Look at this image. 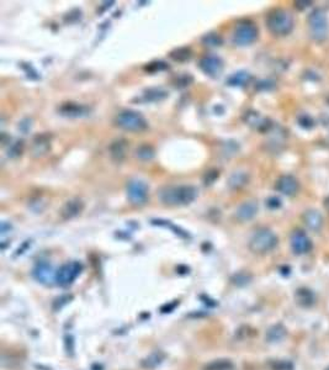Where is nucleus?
Here are the masks:
<instances>
[{"instance_id": "nucleus-1", "label": "nucleus", "mask_w": 329, "mask_h": 370, "mask_svg": "<svg viewBox=\"0 0 329 370\" xmlns=\"http://www.w3.org/2000/svg\"><path fill=\"white\" fill-rule=\"evenodd\" d=\"M197 192L192 185H169L159 191V199L168 206H184L196 199Z\"/></svg>"}, {"instance_id": "nucleus-2", "label": "nucleus", "mask_w": 329, "mask_h": 370, "mask_svg": "<svg viewBox=\"0 0 329 370\" xmlns=\"http://www.w3.org/2000/svg\"><path fill=\"white\" fill-rule=\"evenodd\" d=\"M266 26L273 35H289L294 28V19L291 14L284 9H275L269 12L266 17Z\"/></svg>"}, {"instance_id": "nucleus-3", "label": "nucleus", "mask_w": 329, "mask_h": 370, "mask_svg": "<svg viewBox=\"0 0 329 370\" xmlns=\"http://www.w3.org/2000/svg\"><path fill=\"white\" fill-rule=\"evenodd\" d=\"M115 124L120 129L129 132H142L148 129V121L138 111L124 110L115 117Z\"/></svg>"}, {"instance_id": "nucleus-4", "label": "nucleus", "mask_w": 329, "mask_h": 370, "mask_svg": "<svg viewBox=\"0 0 329 370\" xmlns=\"http://www.w3.org/2000/svg\"><path fill=\"white\" fill-rule=\"evenodd\" d=\"M278 236L269 228H260L249 241V249L255 254H265L273 251L278 244Z\"/></svg>"}, {"instance_id": "nucleus-5", "label": "nucleus", "mask_w": 329, "mask_h": 370, "mask_svg": "<svg viewBox=\"0 0 329 370\" xmlns=\"http://www.w3.org/2000/svg\"><path fill=\"white\" fill-rule=\"evenodd\" d=\"M311 36L316 41H325L328 36L327 15L322 9H315L308 16Z\"/></svg>"}, {"instance_id": "nucleus-6", "label": "nucleus", "mask_w": 329, "mask_h": 370, "mask_svg": "<svg viewBox=\"0 0 329 370\" xmlns=\"http://www.w3.org/2000/svg\"><path fill=\"white\" fill-rule=\"evenodd\" d=\"M259 35L258 27L253 22L244 21L236 26L232 35V41L236 46H249L255 42Z\"/></svg>"}, {"instance_id": "nucleus-7", "label": "nucleus", "mask_w": 329, "mask_h": 370, "mask_svg": "<svg viewBox=\"0 0 329 370\" xmlns=\"http://www.w3.org/2000/svg\"><path fill=\"white\" fill-rule=\"evenodd\" d=\"M83 272V264L78 260H72L68 262L66 264L62 265L58 270H57V278L56 283L62 288H67V286L72 285L77 278L82 274Z\"/></svg>"}, {"instance_id": "nucleus-8", "label": "nucleus", "mask_w": 329, "mask_h": 370, "mask_svg": "<svg viewBox=\"0 0 329 370\" xmlns=\"http://www.w3.org/2000/svg\"><path fill=\"white\" fill-rule=\"evenodd\" d=\"M127 197L133 206H142L147 202L150 195V187L142 181L133 179L130 181L126 187Z\"/></svg>"}, {"instance_id": "nucleus-9", "label": "nucleus", "mask_w": 329, "mask_h": 370, "mask_svg": "<svg viewBox=\"0 0 329 370\" xmlns=\"http://www.w3.org/2000/svg\"><path fill=\"white\" fill-rule=\"evenodd\" d=\"M32 277L43 284V285H52L56 283L57 272L54 270L53 265L47 262H38L32 269Z\"/></svg>"}, {"instance_id": "nucleus-10", "label": "nucleus", "mask_w": 329, "mask_h": 370, "mask_svg": "<svg viewBox=\"0 0 329 370\" xmlns=\"http://www.w3.org/2000/svg\"><path fill=\"white\" fill-rule=\"evenodd\" d=\"M198 66H200L201 70L205 74H207L208 77L217 78L221 75L222 70H223V61H222L221 57L215 56V54H208V56L202 57L200 59Z\"/></svg>"}, {"instance_id": "nucleus-11", "label": "nucleus", "mask_w": 329, "mask_h": 370, "mask_svg": "<svg viewBox=\"0 0 329 370\" xmlns=\"http://www.w3.org/2000/svg\"><path fill=\"white\" fill-rule=\"evenodd\" d=\"M84 201L79 197H73V199L67 200L63 204V206L59 210V215L63 220H72V218L77 217L80 213L84 211Z\"/></svg>"}, {"instance_id": "nucleus-12", "label": "nucleus", "mask_w": 329, "mask_h": 370, "mask_svg": "<svg viewBox=\"0 0 329 370\" xmlns=\"http://www.w3.org/2000/svg\"><path fill=\"white\" fill-rule=\"evenodd\" d=\"M91 109L88 105L78 103H64L58 108L59 115L72 117V119H77V117H85L90 115Z\"/></svg>"}, {"instance_id": "nucleus-13", "label": "nucleus", "mask_w": 329, "mask_h": 370, "mask_svg": "<svg viewBox=\"0 0 329 370\" xmlns=\"http://www.w3.org/2000/svg\"><path fill=\"white\" fill-rule=\"evenodd\" d=\"M290 243L295 254H305L312 248V242L304 231H295L291 234Z\"/></svg>"}, {"instance_id": "nucleus-14", "label": "nucleus", "mask_w": 329, "mask_h": 370, "mask_svg": "<svg viewBox=\"0 0 329 370\" xmlns=\"http://www.w3.org/2000/svg\"><path fill=\"white\" fill-rule=\"evenodd\" d=\"M275 189L279 192H281L283 195L286 196H292L297 192L299 190V182L295 177L292 176H281L280 178L276 181Z\"/></svg>"}, {"instance_id": "nucleus-15", "label": "nucleus", "mask_w": 329, "mask_h": 370, "mask_svg": "<svg viewBox=\"0 0 329 370\" xmlns=\"http://www.w3.org/2000/svg\"><path fill=\"white\" fill-rule=\"evenodd\" d=\"M258 213V204L255 201H245L237 207L234 212V217L239 222H247L253 220Z\"/></svg>"}, {"instance_id": "nucleus-16", "label": "nucleus", "mask_w": 329, "mask_h": 370, "mask_svg": "<svg viewBox=\"0 0 329 370\" xmlns=\"http://www.w3.org/2000/svg\"><path fill=\"white\" fill-rule=\"evenodd\" d=\"M244 121L247 122V125H249L253 129L258 130V131H268L270 129V121L265 117L260 115L257 111H248L244 115Z\"/></svg>"}, {"instance_id": "nucleus-17", "label": "nucleus", "mask_w": 329, "mask_h": 370, "mask_svg": "<svg viewBox=\"0 0 329 370\" xmlns=\"http://www.w3.org/2000/svg\"><path fill=\"white\" fill-rule=\"evenodd\" d=\"M109 151L112 161L116 163H121L122 161L126 158L127 151H129V142L124 139L115 140L114 142H111V145H110Z\"/></svg>"}, {"instance_id": "nucleus-18", "label": "nucleus", "mask_w": 329, "mask_h": 370, "mask_svg": "<svg viewBox=\"0 0 329 370\" xmlns=\"http://www.w3.org/2000/svg\"><path fill=\"white\" fill-rule=\"evenodd\" d=\"M32 143V155L35 157H42L51 150V136L46 134L38 135Z\"/></svg>"}, {"instance_id": "nucleus-19", "label": "nucleus", "mask_w": 329, "mask_h": 370, "mask_svg": "<svg viewBox=\"0 0 329 370\" xmlns=\"http://www.w3.org/2000/svg\"><path fill=\"white\" fill-rule=\"evenodd\" d=\"M304 222L305 225L310 228L311 231L318 232L322 228L323 226V217L321 215L320 211L317 210H307L306 212L304 213Z\"/></svg>"}, {"instance_id": "nucleus-20", "label": "nucleus", "mask_w": 329, "mask_h": 370, "mask_svg": "<svg viewBox=\"0 0 329 370\" xmlns=\"http://www.w3.org/2000/svg\"><path fill=\"white\" fill-rule=\"evenodd\" d=\"M164 358H165V356H164L163 352L156 351V352H153V353H151L148 357H146L145 359H142V362H141V367H142L143 369H147V370L156 369L157 367H159L162 363H163Z\"/></svg>"}, {"instance_id": "nucleus-21", "label": "nucleus", "mask_w": 329, "mask_h": 370, "mask_svg": "<svg viewBox=\"0 0 329 370\" xmlns=\"http://www.w3.org/2000/svg\"><path fill=\"white\" fill-rule=\"evenodd\" d=\"M248 181H249V176H248L247 172L242 171L234 172V173H232V176L229 177L228 186L231 187L232 190H238L244 186V185H247Z\"/></svg>"}, {"instance_id": "nucleus-22", "label": "nucleus", "mask_w": 329, "mask_h": 370, "mask_svg": "<svg viewBox=\"0 0 329 370\" xmlns=\"http://www.w3.org/2000/svg\"><path fill=\"white\" fill-rule=\"evenodd\" d=\"M286 337V328L283 325H274L266 332V341L270 343L281 342Z\"/></svg>"}, {"instance_id": "nucleus-23", "label": "nucleus", "mask_w": 329, "mask_h": 370, "mask_svg": "<svg viewBox=\"0 0 329 370\" xmlns=\"http://www.w3.org/2000/svg\"><path fill=\"white\" fill-rule=\"evenodd\" d=\"M295 298H296L297 304H299L300 306H304V307L312 306L313 302H315V294H313L312 291L307 288L299 289V290L296 291Z\"/></svg>"}, {"instance_id": "nucleus-24", "label": "nucleus", "mask_w": 329, "mask_h": 370, "mask_svg": "<svg viewBox=\"0 0 329 370\" xmlns=\"http://www.w3.org/2000/svg\"><path fill=\"white\" fill-rule=\"evenodd\" d=\"M250 80V74L245 70H239V72L233 73L231 77L227 79V84L231 87H243Z\"/></svg>"}, {"instance_id": "nucleus-25", "label": "nucleus", "mask_w": 329, "mask_h": 370, "mask_svg": "<svg viewBox=\"0 0 329 370\" xmlns=\"http://www.w3.org/2000/svg\"><path fill=\"white\" fill-rule=\"evenodd\" d=\"M234 366L232 361L226 358L221 359H213L210 363L206 364L202 370H233Z\"/></svg>"}, {"instance_id": "nucleus-26", "label": "nucleus", "mask_w": 329, "mask_h": 370, "mask_svg": "<svg viewBox=\"0 0 329 370\" xmlns=\"http://www.w3.org/2000/svg\"><path fill=\"white\" fill-rule=\"evenodd\" d=\"M135 156L141 161H151L156 156V150L148 143H145V145H141L140 147H137Z\"/></svg>"}, {"instance_id": "nucleus-27", "label": "nucleus", "mask_w": 329, "mask_h": 370, "mask_svg": "<svg viewBox=\"0 0 329 370\" xmlns=\"http://www.w3.org/2000/svg\"><path fill=\"white\" fill-rule=\"evenodd\" d=\"M168 96V93L162 88H152V89L146 90L143 94V100L145 101H161Z\"/></svg>"}, {"instance_id": "nucleus-28", "label": "nucleus", "mask_w": 329, "mask_h": 370, "mask_svg": "<svg viewBox=\"0 0 329 370\" xmlns=\"http://www.w3.org/2000/svg\"><path fill=\"white\" fill-rule=\"evenodd\" d=\"M170 58L175 62H186L191 58V49L189 47H179L170 52Z\"/></svg>"}, {"instance_id": "nucleus-29", "label": "nucleus", "mask_w": 329, "mask_h": 370, "mask_svg": "<svg viewBox=\"0 0 329 370\" xmlns=\"http://www.w3.org/2000/svg\"><path fill=\"white\" fill-rule=\"evenodd\" d=\"M222 42H223V40H222L221 36L215 32L206 33V35L202 37V43L208 47H218L222 45Z\"/></svg>"}, {"instance_id": "nucleus-30", "label": "nucleus", "mask_w": 329, "mask_h": 370, "mask_svg": "<svg viewBox=\"0 0 329 370\" xmlns=\"http://www.w3.org/2000/svg\"><path fill=\"white\" fill-rule=\"evenodd\" d=\"M153 223H154V225H159V226H166V227H168V226H169V227H170L171 230L174 231V233L179 234V236H181V237H185V238H186V237H187V234L185 233V231L180 230L179 227H175V226H174V225H171V223H169V221L153 220Z\"/></svg>"}, {"instance_id": "nucleus-31", "label": "nucleus", "mask_w": 329, "mask_h": 370, "mask_svg": "<svg viewBox=\"0 0 329 370\" xmlns=\"http://www.w3.org/2000/svg\"><path fill=\"white\" fill-rule=\"evenodd\" d=\"M218 177H219V172L218 171L206 172V174L203 176V183H205V185L213 184L216 181H217Z\"/></svg>"}, {"instance_id": "nucleus-32", "label": "nucleus", "mask_w": 329, "mask_h": 370, "mask_svg": "<svg viewBox=\"0 0 329 370\" xmlns=\"http://www.w3.org/2000/svg\"><path fill=\"white\" fill-rule=\"evenodd\" d=\"M299 124H300V126H302L304 129H312L315 122H313L312 117L306 115V114H304V115H301L299 117Z\"/></svg>"}, {"instance_id": "nucleus-33", "label": "nucleus", "mask_w": 329, "mask_h": 370, "mask_svg": "<svg viewBox=\"0 0 329 370\" xmlns=\"http://www.w3.org/2000/svg\"><path fill=\"white\" fill-rule=\"evenodd\" d=\"M192 82V77L190 74H182L180 77L176 78L175 85L179 88L186 87V85H190V83Z\"/></svg>"}, {"instance_id": "nucleus-34", "label": "nucleus", "mask_w": 329, "mask_h": 370, "mask_svg": "<svg viewBox=\"0 0 329 370\" xmlns=\"http://www.w3.org/2000/svg\"><path fill=\"white\" fill-rule=\"evenodd\" d=\"M281 205H283V202H281V200L279 199V197H276V196H271V197H269L268 200H266V206L270 208V210H276V208H280Z\"/></svg>"}, {"instance_id": "nucleus-35", "label": "nucleus", "mask_w": 329, "mask_h": 370, "mask_svg": "<svg viewBox=\"0 0 329 370\" xmlns=\"http://www.w3.org/2000/svg\"><path fill=\"white\" fill-rule=\"evenodd\" d=\"M274 370H291L292 364L287 361H276L273 363Z\"/></svg>"}, {"instance_id": "nucleus-36", "label": "nucleus", "mask_w": 329, "mask_h": 370, "mask_svg": "<svg viewBox=\"0 0 329 370\" xmlns=\"http://www.w3.org/2000/svg\"><path fill=\"white\" fill-rule=\"evenodd\" d=\"M249 280L250 277L248 274H245V273H239V274L234 275L233 278L234 284H237V285H245V284L249 283Z\"/></svg>"}, {"instance_id": "nucleus-37", "label": "nucleus", "mask_w": 329, "mask_h": 370, "mask_svg": "<svg viewBox=\"0 0 329 370\" xmlns=\"http://www.w3.org/2000/svg\"><path fill=\"white\" fill-rule=\"evenodd\" d=\"M168 68V66H166L165 63H163V62H158V66H156V63H151L150 66L147 67V70H151V72H156L157 69L158 70H163V69H166Z\"/></svg>"}, {"instance_id": "nucleus-38", "label": "nucleus", "mask_w": 329, "mask_h": 370, "mask_svg": "<svg viewBox=\"0 0 329 370\" xmlns=\"http://www.w3.org/2000/svg\"><path fill=\"white\" fill-rule=\"evenodd\" d=\"M7 230H9V231L11 230V225H7V223L4 221V222H1V234H2V236L6 233Z\"/></svg>"}, {"instance_id": "nucleus-39", "label": "nucleus", "mask_w": 329, "mask_h": 370, "mask_svg": "<svg viewBox=\"0 0 329 370\" xmlns=\"http://www.w3.org/2000/svg\"><path fill=\"white\" fill-rule=\"evenodd\" d=\"M326 370H329V368H327V369H326Z\"/></svg>"}]
</instances>
